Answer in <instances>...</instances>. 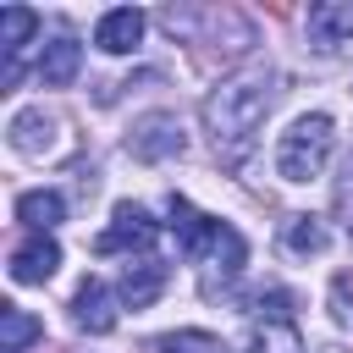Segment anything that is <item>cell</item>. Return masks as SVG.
Instances as JSON below:
<instances>
[{
	"label": "cell",
	"mask_w": 353,
	"mask_h": 353,
	"mask_svg": "<svg viewBox=\"0 0 353 353\" xmlns=\"http://www.w3.org/2000/svg\"><path fill=\"white\" fill-rule=\"evenodd\" d=\"M331 204H336L342 226L353 232V149H347V160H342V176H336V193H331Z\"/></svg>",
	"instance_id": "obj_20"
},
{
	"label": "cell",
	"mask_w": 353,
	"mask_h": 353,
	"mask_svg": "<svg viewBox=\"0 0 353 353\" xmlns=\"http://www.w3.org/2000/svg\"><path fill=\"white\" fill-rule=\"evenodd\" d=\"M331 143H336L331 116H298L292 132H281V143H276V176H281V182H309V176H320V165L331 160Z\"/></svg>",
	"instance_id": "obj_2"
},
{
	"label": "cell",
	"mask_w": 353,
	"mask_h": 353,
	"mask_svg": "<svg viewBox=\"0 0 353 353\" xmlns=\"http://www.w3.org/2000/svg\"><path fill=\"white\" fill-rule=\"evenodd\" d=\"M165 281H171V265L165 259H138V265H127L121 270V303H132V309H149L160 292H165Z\"/></svg>",
	"instance_id": "obj_8"
},
{
	"label": "cell",
	"mask_w": 353,
	"mask_h": 353,
	"mask_svg": "<svg viewBox=\"0 0 353 353\" xmlns=\"http://www.w3.org/2000/svg\"><path fill=\"white\" fill-rule=\"evenodd\" d=\"M77 66H83L77 39H50L44 55H39V83H44V88H66V83L77 77Z\"/></svg>",
	"instance_id": "obj_14"
},
{
	"label": "cell",
	"mask_w": 353,
	"mask_h": 353,
	"mask_svg": "<svg viewBox=\"0 0 353 353\" xmlns=\"http://www.w3.org/2000/svg\"><path fill=\"white\" fill-rule=\"evenodd\" d=\"M127 149L138 154V160H176L182 149H188V138H182V121L176 116H165V110H154V116H143L138 127H132V138H127Z\"/></svg>",
	"instance_id": "obj_4"
},
{
	"label": "cell",
	"mask_w": 353,
	"mask_h": 353,
	"mask_svg": "<svg viewBox=\"0 0 353 353\" xmlns=\"http://www.w3.org/2000/svg\"><path fill=\"white\" fill-rule=\"evenodd\" d=\"M138 39H143V11H132V6L105 11V17H99V28H94V44H99L105 55H127Z\"/></svg>",
	"instance_id": "obj_11"
},
{
	"label": "cell",
	"mask_w": 353,
	"mask_h": 353,
	"mask_svg": "<svg viewBox=\"0 0 353 353\" xmlns=\"http://www.w3.org/2000/svg\"><path fill=\"white\" fill-rule=\"evenodd\" d=\"M243 347H248V353H303L292 320H254L248 336H243Z\"/></svg>",
	"instance_id": "obj_16"
},
{
	"label": "cell",
	"mask_w": 353,
	"mask_h": 353,
	"mask_svg": "<svg viewBox=\"0 0 353 353\" xmlns=\"http://www.w3.org/2000/svg\"><path fill=\"white\" fill-rule=\"evenodd\" d=\"M254 309H259V320H292V292H259Z\"/></svg>",
	"instance_id": "obj_21"
},
{
	"label": "cell",
	"mask_w": 353,
	"mask_h": 353,
	"mask_svg": "<svg viewBox=\"0 0 353 353\" xmlns=\"http://www.w3.org/2000/svg\"><path fill=\"white\" fill-rule=\"evenodd\" d=\"M287 254L309 259V254H325V226L314 215H292L287 221Z\"/></svg>",
	"instance_id": "obj_18"
},
{
	"label": "cell",
	"mask_w": 353,
	"mask_h": 353,
	"mask_svg": "<svg viewBox=\"0 0 353 353\" xmlns=\"http://www.w3.org/2000/svg\"><path fill=\"white\" fill-rule=\"evenodd\" d=\"M154 353H226V347L210 331H171V336L154 342Z\"/></svg>",
	"instance_id": "obj_19"
},
{
	"label": "cell",
	"mask_w": 353,
	"mask_h": 353,
	"mask_svg": "<svg viewBox=\"0 0 353 353\" xmlns=\"http://www.w3.org/2000/svg\"><path fill=\"white\" fill-rule=\"evenodd\" d=\"M55 265H61V248H55V237H50V232H33L28 243H17V248H11V281H22V287L50 281V276H55Z\"/></svg>",
	"instance_id": "obj_6"
},
{
	"label": "cell",
	"mask_w": 353,
	"mask_h": 353,
	"mask_svg": "<svg viewBox=\"0 0 353 353\" xmlns=\"http://www.w3.org/2000/svg\"><path fill=\"white\" fill-rule=\"evenodd\" d=\"M17 221H28L33 232H50V226H61V221H66V199H61V193H50V188H33V193H22V199H17Z\"/></svg>",
	"instance_id": "obj_15"
},
{
	"label": "cell",
	"mask_w": 353,
	"mask_h": 353,
	"mask_svg": "<svg viewBox=\"0 0 353 353\" xmlns=\"http://www.w3.org/2000/svg\"><path fill=\"white\" fill-rule=\"evenodd\" d=\"M353 39V6L347 0H314L309 6V44L314 50H342Z\"/></svg>",
	"instance_id": "obj_7"
},
{
	"label": "cell",
	"mask_w": 353,
	"mask_h": 353,
	"mask_svg": "<svg viewBox=\"0 0 353 353\" xmlns=\"http://www.w3.org/2000/svg\"><path fill=\"white\" fill-rule=\"evenodd\" d=\"M11 149L28 154V160H44V154L55 149V116H44V110H22V116L11 121Z\"/></svg>",
	"instance_id": "obj_12"
},
{
	"label": "cell",
	"mask_w": 353,
	"mask_h": 353,
	"mask_svg": "<svg viewBox=\"0 0 353 353\" xmlns=\"http://www.w3.org/2000/svg\"><path fill=\"white\" fill-rule=\"evenodd\" d=\"M39 336H44V325H39L28 309H11V303L0 309V353H22V347L39 342Z\"/></svg>",
	"instance_id": "obj_17"
},
{
	"label": "cell",
	"mask_w": 353,
	"mask_h": 353,
	"mask_svg": "<svg viewBox=\"0 0 353 353\" xmlns=\"http://www.w3.org/2000/svg\"><path fill=\"white\" fill-rule=\"evenodd\" d=\"M276 72L265 66V61H254V66H243V72H232V77H221L215 88H210V99H204V127H210V143H215V154H221V165H243L248 154H254V143H259V127H265V110H270V99H276Z\"/></svg>",
	"instance_id": "obj_1"
},
{
	"label": "cell",
	"mask_w": 353,
	"mask_h": 353,
	"mask_svg": "<svg viewBox=\"0 0 353 353\" xmlns=\"http://www.w3.org/2000/svg\"><path fill=\"white\" fill-rule=\"evenodd\" d=\"M215 226H221V221L199 215V210H193L188 199H171V232H176V243H182V254H188V259H199V254L210 248Z\"/></svg>",
	"instance_id": "obj_13"
},
{
	"label": "cell",
	"mask_w": 353,
	"mask_h": 353,
	"mask_svg": "<svg viewBox=\"0 0 353 353\" xmlns=\"http://www.w3.org/2000/svg\"><path fill=\"white\" fill-rule=\"evenodd\" d=\"M72 309H77V325H83V331H94V336L116 331V298H110V287H105V281H94V276H88V281L77 287Z\"/></svg>",
	"instance_id": "obj_10"
},
{
	"label": "cell",
	"mask_w": 353,
	"mask_h": 353,
	"mask_svg": "<svg viewBox=\"0 0 353 353\" xmlns=\"http://www.w3.org/2000/svg\"><path fill=\"white\" fill-rule=\"evenodd\" d=\"M160 237V226H154V215L143 210V204H116V215H110V226L99 232V254H116V248H149Z\"/></svg>",
	"instance_id": "obj_5"
},
{
	"label": "cell",
	"mask_w": 353,
	"mask_h": 353,
	"mask_svg": "<svg viewBox=\"0 0 353 353\" xmlns=\"http://www.w3.org/2000/svg\"><path fill=\"white\" fill-rule=\"evenodd\" d=\"M199 259H204V276H199V287H204V292L215 298L221 287H232V281L243 276V259H248V243L237 237V226H226V221H221V226H215V237H210V248H204Z\"/></svg>",
	"instance_id": "obj_3"
},
{
	"label": "cell",
	"mask_w": 353,
	"mask_h": 353,
	"mask_svg": "<svg viewBox=\"0 0 353 353\" xmlns=\"http://www.w3.org/2000/svg\"><path fill=\"white\" fill-rule=\"evenodd\" d=\"M331 314H336L342 325H353V276H336V281H331Z\"/></svg>",
	"instance_id": "obj_22"
},
{
	"label": "cell",
	"mask_w": 353,
	"mask_h": 353,
	"mask_svg": "<svg viewBox=\"0 0 353 353\" xmlns=\"http://www.w3.org/2000/svg\"><path fill=\"white\" fill-rule=\"evenodd\" d=\"M33 28H39V17L28 11V6H6L0 11V50H6V88L17 83V72H22V50H28V39H33Z\"/></svg>",
	"instance_id": "obj_9"
}]
</instances>
